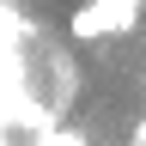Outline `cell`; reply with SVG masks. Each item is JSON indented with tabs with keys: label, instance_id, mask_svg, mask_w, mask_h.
<instances>
[{
	"label": "cell",
	"instance_id": "6da1fadb",
	"mask_svg": "<svg viewBox=\"0 0 146 146\" xmlns=\"http://www.w3.org/2000/svg\"><path fill=\"white\" fill-rule=\"evenodd\" d=\"M140 6H146V0H85V6L67 18V31H73V43L128 36V31H134V18H140Z\"/></svg>",
	"mask_w": 146,
	"mask_h": 146
}]
</instances>
